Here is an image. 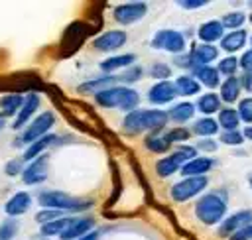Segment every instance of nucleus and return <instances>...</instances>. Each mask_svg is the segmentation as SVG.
<instances>
[{
  "label": "nucleus",
  "mask_w": 252,
  "mask_h": 240,
  "mask_svg": "<svg viewBox=\"0 0 252 240\" xmlns=\"http://www.w3.org/2000/svg\"><path fill=\"white\" fill-rule=\"evenodd\" d=\"M165 136V140L169 142V144H175V142H185V140H189V130L187 128H171L167 134H163Z\"/></svg>",
  "instance_id": "nucleus-39"
},
{
  "label": "nucleus",
  "mask_w": 252,
  "mask_h": 240,
  "mask_svg": "<svg viewBox=\"0 0 252 240\" xmlns=\"http://www.w3.org/2000/svg\"><path fill=\"white\" fill-rule=\"evenodd\" d=\"M248 183H250V189H252V175H248Z\"/></svg>",
  "instance_id": "nucleus-52"
},
{
  "label": "nucleus",
  "mask_w": 252,
  "mask_h": 240,
  "mask_svg": "<svg viewBox=\"0 0 252 240\" xmlns=\"http://www.w3.org/2000/svg\"><path fill=\"white\" fill-rule=\"evenodd\" d=\"M193 132L199 134V136H203V138H209V136H215L219 132V124H217V120L205 116V118H201V120L195 122Z\"/></svg>",
  "instance_id": "nucleus-31"
},
{
  "label": "nucleus",
  "mask_w": 252,
  "mask_h": 240,
  "mask_svg": "<svg viewBox=\"0 0 252 240\" xmlns=\"http://www.w3.org/2000/svg\"><path fill=\"white\" fill-rule=\"evenodd\" d=\"M207 183H209V181H207L205 175H203V177H185V179H181L179 183H175V185L171 187L169 195H171L173 201L183 203V201H187V199L199 195L201 191H205Z\"/></svg>",
  "instance_id": "nucleus-7"
},
{
  "label": "nucleus",
  "mask_w": 252,
  "mask_h": 240,
  "mask_svg": "<svg viewBox=\"0 0 252 240\" xmlns=\"http://www.w3.org/2000/svg\"><path fill=\"white\" fill-rule=\"evenodd\" d=\"M94 100L104 108H122V110L132 112L140 104V94L128 87H110L94 94Z\"/></svg>",
  "instance_id": "nucleus-4"
},
{
  "label": "nucleus",
  "mask_w": 252,
  "mask_h": 240,
  "mask_svg": "<svg viewBox=\"0 0 252 240\" xmlns=\"http://www.w3.org/2000/svg\"><path fill=\"white\" fill-rule=\"evenodd\" d=\"M144 144H146V148L150 150V151H154V153H163V151H167L169 150V142L165 140V136H159V134H150L146 140H144Z\"/></svg>",
  "instance_id": "nucleus-33"
},
{
  "label": "nucleus",
  "mask_w": 252,
  "mask_h": 240,
  "mask_svg": "<svg viewBox=\"0 0 252 240\" xmlns=\"http://www.w3.org/2000/svg\"><path fill=\"white\" fill-rule=\"evenodd\" d=\"M195 153H197V150L191 148V146L179 148L177 151H173L171 155H167V157H163V159H159V161L156 163V173H158L159 177H169V175H173L175 171H179L185 161L197 157Z\"/></svg>",
  "instance_id": "nucleus-6"
},
{
  "label": "nucleus",
  "mask_w": 252,
  "mask_h": 240,
  "mask_svg": "<svg viewBox=\"0 0 252 240\" xmlns=\"http://www.w3.org/2000/svg\"><path fill=\"white\" fill-rule=\"evenodd\" d=\"M93 228H94L93 216H75V218H71V222L59 236H61V240H79V238L87 236L89 232H93Z\"/></svg>",
  "instance_id": "nucleus-11"
},
{
  "label": "nucleus",
  "mask_w": 252,
  "mask_h": 240,
  "mask_svg": "<svg viewBox=\"0 0 252 240\" xmlns=\"http://www.w3.org/2000/svg\"><path fill=\"white\" fill-rule=\"evenodd\" d=\"M222 31H224V28L220 26L219 20H209V22H205V24L199 28L197 35H199V39H201L203 43L213 45V41H220Z\"/></svg>",
  "instance_id": "nucleus-20"
},
{
  "label": "nucleus",
  "mask_w": 252,
  "mask_h": 240,
  "mask_svg": "<svg viewBox=\"0 0 252 240\" xmlns=\"http://www.w3.org/2000/svg\"><path fill=\"white\" fill-rule=\"evenodd\" d=\"M199 85H205L209 89H215L219 85V71L211 65H195L191 75Z\"/></svg>",
  "instance_id": "nucleus-19"
},
{
  "label": "nucleus",
  "mask_w": 252,
  "mask_h": 240,
  "mask_svg": "<svg viewBox=\"0 0 252 240\" xmlns=\"http://www.w3.org/2000/svg\"><path fill=\"white\" fill-rule=\"evenodd\" d=\"M220 142L226 144V146H240L244 142L242 134L238 130H230V132H222L220 134Z\"/></svg>",
  "instance_id": "nucleus-41"
},
{
  "label": "nucleus",
  "mask_w": 252,
  "mask_h": 240,
  "mask_svg": "<svg viewBox=\"0 0 252 240\" xmlns=\"http://www.w3.org/2000/svg\"><path fill=\"white\" fill-rule=\"evenodd\" d=\"M175 87L169 81H158L150 90H148V98L152 104H165L171 102L175 98Z\"/></svg>",
  "instance_id": "nucleus-15"
},
{
  "label": "nucleus",
  "mask_w": 252,
  "mask_h": 240,
  "mask_svg": "<svg viewBox=\"0 0 252 240\" xmlns=\"http://www.w3.org/2000/svg\"><path fill=\"white\" fill-rule=\"evenodd\" d=\"M242 138H248V140H252V126H248V128L242 132Z\"/></svg>",
  "instance_id": "nucleus-50"
},
{
  "label": "nucleus",
  "mask_w": 252,
  "mask_h": 240,
  "mask_svg": "<svg viewBox=\"0 0 252 240\" xmlns=\"http://www.w3.org/2000/svg\"><path fill=\"white\" fill-rule=\"evenodd\" d=\"M61 216H63V212H61V210L43 209V210H39V212L35 214V220H37L39 224H45V222H51V220H55V218H61Z\"/></svg>",
  "instance_id": "nucleus-42"
},
{
  "label": "nucleus",
  "mask_w": 252,
  "mask_h": 240,
  "mask_svg": "<svg viewBox=\"0 0 252 240\" xmlns=\"http://www.w3.org/2000/svg\"><path fill=\"white\" fill-rule=\"evenodd\" d=\"M71 222V216H61V218H55V220H51V222H45V224H41V234L43 236H59L65 228H67V224Z\"/></svg>",
  "instance_id": "nucleus-32"
},
{
  "label": "nucleus",
  "mask_w": 252,
  "mask_h": 240,
  "mask_svg": "<svg viewBox=\"0 0 252 240\" xmlns=\"http://www.w3.org/2000/svg\"><path fill=\"white\" fill-rule=\"evenodd\" d=\"M197 148L203 150V151H215V150H217V142H213L211 138H203V140H199ZM197 148H195V150H197Z\"/></svg>",
  "instance_id": "nucleus-46"
},
{
  "label": "nucleus",
  "mask_w": 252,
  "mask_h": 240,
  "mask_svg": "<svg viewBox=\"0 0 252 240\" xmlns=\"http://www.w3.org/2000/svg\"><path fill=\"white\" fill-rule=\"evenodd\" d=\"M226 193L224 191H211L207 195H203L197 205H195V216L203 222V224H219L224 214H226Z\"/></svg>",
  "instance_id": "nucleus-2"
},
{
  "label": "nucleus",
  "mask_w": 252,
  "mask_h": 240,
  "mask_svg": "<svg viewBox=\"0 0 252 240\" xmlns=\"http://www.w3.org/2000/svg\"><path fill=\"white\" fill-rule=\"evenodd\" d=\"M219 22H220L222 28H228L230 31H234L236 28L240 30V26H242V22H244V14H242V12H228V14H224Z\"/></svg>",
  "instance_id": "nucleus-34"
},
{
  "label": "nucleus",
  "mask_w": 252,
  "mask_h": 240,
  "mask_svg": "<svg viewBox=\"0 0 252 240\" xmlns=\"http://www.w3.org/2000/svg\"><path fill=\"white\" fill-rule=\"evenodd\" d=\"M22 169H24V161H22V157L8 161V163H6V167H4L6 175H10V177H14V175H20V173H22Z\"/></svg>",
  "instance_id": "nucleus-43"
},
{
  "label": "nucleus",
  "mask_w": 252,
  "mask_h": 240,
  "mask_svg": "<svg viewBox=\"0 0 252 240\" xmlns=\"http://www.w3.org/2000/svg\"><path fill=\"white\" fill-rule=\"evenodd\" d=\"M217 57H219V49L215 45H209V43L195 45L193 47V53H191V59H193L195 65H209Z\"/></svg>",
  "instance_id": "nucleus-22"
},
{
  "label": "nucleus",
  "mask_w": 252,
  "mask_h": 240,
  "mask_svg": "<svg viewBox=\"0 0 252 240\" xmlns=\"http://www.w3.org/2000/svg\"><path fill=\"white\" fill-rule=\"evenodd\" d=\"M240 94V79L236 77H226L224 83L220 85V98L224 102H234Z\"/></svg>",
  "instance_id": "nucleus-26"
},
{
  "label": "nucleus",
  "mask_w": 252,
  "mask_h": 240,
  "mask_svg": "<svg viewBox=\"0 0 252 240\" xmlns=\"http://www.w3.org/2000/svg\"><path fill=\"white\" fill-rule=\"evenodd\" d=\"M250 43H252V37H250Z\"/></svg>",
  "instance_id": "nucleus-54"
},
{
  "label": "nucleus",
  "mask_w": 252,
  "mask_h": 240,
  "mask_svg": "<svg viewBox=\"0 0 252 240\" xmlns=\"http://www.w3.org/2000/svg\"><path fill=\"white\" fill-rule=\"evenodd\" d=\"M22 102H24V96L18 94V92H8L0 98V110H2V116H14L18 114V110L22 108Z\"/></svg>",
  "instance_id": "nucleus-25"
},
{
  "label": "nucleus",
  "mask_w": 252,
  "mask_h": 240,
  "mask_svg": "<svg viewBox=\"0 0 252 240\" xmlns=\"http://www.w3.org/2000/svg\"><path fill=\"white\" fill-rule=\"evenodd\" d=\"M238 67H242L246 73H248V71H252V49H248V51H246V53L240 57Z\"/></svg>",
  "instance_id": "nucleus-45"
},
{
  "label": "nucleus",
  "mask_w": 252,
  "mask_h": 240,
  "mask_svg": "<svg viewBox=\"0 0 252 240\" xmlns=\"http://www.w3.org/2000/svg\"><path fill=\"white\" fill-rule=\"evenodd\" d=\"M236 69H238V59L228 55V57H222L220 63H219V73L220 75H226V77H234L236 75Z\"/></svg>",
  "instance_id": "nucleus-36"
},
{
  "label": "nucleus",
  "mask_w": 252,
  "mask_h": 240,
  "mask_svg": "<svg viewBox=\"0 0 252 240\" xmlns=\"http://www.w3.org/2000/svg\"><path fill=\"white\" fill-rule=\"evenodd\" d=\"M252 222V210H238L219 222V236H232L236 230Z\"/></svg>",
  "instance_id": "nucleus-13"
},
{
  "label": "nucleus",
  "mask_w": 252,
  "mask_h": 240,
  "mask_svg": "<svg viewBox=\"0 0 252 240\" xmlns=\"http://www.w3.org/2000/svg\"><path fill=\"white\" fill-rule=\"evenodd\" d=\"M213 159L211 157H193V159H189V161H185L183 165H181V173H183V177H203L211 167H213Z\"/></svg>",
  "instance_id": "nucleus-17"
},
{
  "label": "nucleus",
  "mask_w": 252,
  "mask_h": 240,
  "mask_svg": "<svg viewBox=\"0 0 252 240\" xmlns=\"http://www.w3.org/2000/svg\"><path fill=\"white\" fill-rule=\"evenodd\" d=\"M193 114H195V104L191 102H179L167 110V118H171L173 122H187Z\"/></svg>",
  "instance_id": "nucleus-27"
},
{
  "label": "nucleus",
  "mask_w": 252,
  "mask_h": 240,
  "mask_svg": "<svg viewBox=\"0 0 252 240\" xmlns=\"http://www.w3.org/2000/svg\"><path fill=\"white\" fill-rule=\"evenodd\" d=\"M219 106H220V98L215 92H207V94L199 96V100L195 104V108H199L203 114H213L219 110Z\"/></svg>",
  "instance_id": "nucleus-30"
},
{
  "label": "nucleus",
  "mask_w": 252,
  "mask_h": 240,
  "mask_svg": "<svg viewBox=\"0 0 252 240\" xmlns=\"http://www.w3.org/2000/svg\"><path fill=\"white\" fill-rule=\"evenodd\" d=\"M248 20H250V24H252V14H250V18H248Z\"/></svg>",
  "instance_id": "nucleus-53"
},
{
  "label": "nucleus",
  "mask_w": 252,
  "mask_h": 240,
  "mask_svg": "<svg viewBox=\"0 0 252 240\" xmlns=\"http://www.w3.org/2000/svg\"><path fill=\"white\" fill-rule=\"evenodd\" d=\"M236 112H238L240 120L252 124V96H250V98H242L240 104H238V110H236Z\"/></svg>",
  "instance_id": "nucleus-40"
},
{
  "label": "nucleus",
  "mask_w": 252,
  "mask_h": 240,
  "mask_svg": "<svg viewBox=\"0 0 252 240\" xmlns=\"http://www.w3.org/2000/svg\"><path fill=\"white\" fill-rule=\"evenodd\" d=\"M169 75H171V67L165 65V63H154V65L150 67V77H154V79L165 81Z\"/></svg>",
  "instance_id": "nucleus-37"
},
{
  "label": "nucleus",
  "mask_w": 252,
  "mask_h": 240,
  "mask_svg": "<svg viewBox=\"0 0 252 240\" xmlns=\"http://www.w3.org/2000/svg\"><path fill=\"white\" fill-rule=\"evenodd\" d=\"M142 73H144V71H142V67L132 65V67H128L122 75H118L116 79H118V81H122V83H136V81L142 77Z\"/></svg>",
  "instance_id": "nucleus-38"
},
{
  "label": "nucleus",
  "mask_w": 252,
  "mask_h": 240,
  "mask_svg": "<svg viewBox=\"0 0 252 240\" xmlns=\"http://www.w3.org/2000/svg\"><path fill=\"white\" fill-rule=\"evenodd\" d=\"M79 240H98V232H89L87 236H83V238H79Z\"/></svg>",
  "instance_id": "nucleus-49"
},
{
  "label": "nucleus",
  "mask_w": 252,
  "mask_h": 240,
  "mask_svg": "<svg viewBox=\"0 0 252 240\" xmlns=\"http://www.w3.org/2000/svg\"><path fill=\"white\" fill-rule=\"evenodd\" d=\"M37 201L43 209H53V210H71V212H81V210H87L93 207V201L89 199H79V197H73L69 193H63V191H41L37 195Z\"/></svg>",
  "instance_id": "nucleus-3"
},
{
  "label": "nucleus",
  "mask_w": 252,
  "mask_h": 240,
  "mask_svg": "<svg viewBox=\"0 0 252 240\" xmlns=\"http://www.w3.org/2000/svg\"><path fill=\"white\" fill-rule=\"evenodd\" d=\"M47 163H49V155L47 153H41L37 155L35 159H32L24 169H22V179L24 183L28 185H37V183H43L47 179Z\"/></svg>",
  "instance_id": "nucleus-9"
},
{
  "label": "nucleus",
  "mask_w": 252,
  "mask_h": 240,
  "mask_svg": "<svg viewBox=\"0 0 252 240\" xmlns=\"http://www.w3.org/2000/svg\"><path fill=\"white\" fill-rule=\"evenodd\" d=\"M228 240H252V222L236 230L232 236H228Z\"/></svg>",
  "instance_id": "nucleus-44"
},
{
  "label": "nucleus",
  "mask_w": 252,
  "mask_h": 240,
  "mask_svg": "<svg viewBox=\"0 0 252 240\" xmlns=\"http://www.w3.org/2000/svg\"><path fill=\"white\" fill-rule=\"evenodd\" d=\"M152 47L154 49H163V51H169V53H181L185 49V37H183L181 31L161 30L154 35Z\"/></svg>",
  "instance_id": "nucleus-8"
},
{
  "label": "nucleus",
  "mask_w": 252,
  "mask_h": 240,
  "mask_svg": "<svg viewBox=\"0 0 252 240\" xmlns=\"http://www.w3.org/2000/svg\"><path fill=\"white\" fill-rule=\"evenodd\" d=\"M18 232V220L16 218H6L0 222V240H14Z\"/></svg>",
  "instance_id": "nucleus-35"
},
{
  "label": "nucleus",
  "mask_w": 252,
  "mask_h": 240,
  "mask_svg": "<svg viewBox=\"0 0 252 240\" xmlns=\"http://www.w3.org/2000/svg\"><path fill=\"white\" fill-rule=\"evenodd\" d=\"M167 122V112L159 108H136L126 114L122 122V130L126 134H140L148 130H159Z\"/></svg>",
  "instance_id": "nucleus-1"
},
{
  "label": "nucleus",
  "mask_w": 252,
  "mask_h": 240,
  "mask_svg": "<svg viewBox=\"0 0 252 240\" xmlns=\"http://www.w3.org/2000/svg\"><path fill=\"white\" fill-rule=\"evenodd\" d=\"M148 12V6L144 2H126V4H120L114 8L112 16L118 24L122 26H128V24H134L138 20H142Z\"/></svg>",
  "instance_id": "nucleus-10"
},
{
  "label": "nucleus",
  "mask_w": 252,
  "mask_h": 240,
  "mask_svg": "<svg viewBox=\"0 0 252 240\" xmlns=\"http://www.w3.org/2000/svg\"><path fill=\"white\" fill-rule=\"evenodd\" d=\"M240 85L246 89V90H250L252 92V71H248L244 77H242V81H240Z\"/></svg>",
  "instance_id": "nucleus-48"
},
{
  "label": "nucleus",
  "mask_w": 252,
  "mask_h": 240,
  "mask_svg": "<svg viewBox=\"0 0 252 240\" xmlns=\"http://www.w3.org/2000/svg\"><path fill=\"white\" fill-rule=\"evenodd\" d=\"M53 124H55V116H53V112H49V110L41 112V114L35 116V118L24 128V132L14 140V146H16V148H22V146H30V144H33L35 140L43 138V136L49 132V128H51Z\"/></svg>",
  "instance_id": "nucleus-5"
},
{
  "label": "nucleus",
  "mask_w": 252,
  "mask_h": 240,
  "mask_svg": "<svg viewBox=\"0 0 252 240\" xmlns=\"http://www.w3.org/2000/svg\"><path fill=\"white\" fill-rule=\"evenodd\" d=\"M116 81H118V79H116L114 75H100V77H96V79H91V81L79 85V92H83V94H98V92H102V90L114 87Z\"/></svg>",
  "instance_id": "nucleus-18"
},
{
  "label": "nucleus",
  "mask_w": 252,
  "mask_h": 240,
  "mask_svg": "<svg viewBox=\"0 0 252 240\" xmlns=\"http://www.w3.org/2000/svg\"><path fill=\"white\" fill-rule=\"evenodd\" d=\"M136 61V55L134 53H124V55H114V57H108L100 63V69L104 73H112L116 69H128L132 67Z\"/></svg>",
  "instance_id": "nucleus-23"
},
{
  "label": "nucleus",
  "mask_w": 252,
  "mask_h": 240,
  "mask_svg": "<svg viewBox=\"0 0 252 240\" xmlns=\"http://www.w3.org/2000/svg\"><path fill=\"white\" fill-rule=\"evenodd\" d=\"M57 142V136H53V134H45L43 138H39V140H35L33 144H30L28 148H26V151L22 153V161H32V159H35L37 155H41L51 144H55Z\"/></svg>",
  "instance_id": "nucleus-21"
},
{
  "label": "nucleus",
  "mask_w": 252,
  "mask_h": 240,
  "mask_svg": "<svg viewBox=\"0 0 252 240\" xmlns=\"http://www.w3.org/2000/svg\"><path fill=\"white\" fill-rule=\"evenodd\" d=\"M2 128H4V116L0 114V130H2Z\"/></svg>",
  "instance_id": "nucleus-51"
},
{
  "label": "nucleus",
  "mask_w": 252,
  "mask_h": 240,
  "mask_svg": "<svg viewBox=\"0 0 252 240\" xmlns=\"http://www.w3.org/2000/svg\"><path fill=\"white\" fill-rule=\"evenodd\" d=\"M244 43H246V31L244 30H234V31L220 37V47L228 53H234V51L242 49Z\"/></svg>",
  "instance_id": "nucleus-24"
},
{
  "label": "nucleus",
  "mask_w": 252,
  "mask_h": 240,
  "mask_svg": "<svg viewBox=\"0 0 252 240\" xmlns=\"http://www.w3.org/2000/svg\"><path fill=\"white\" fill-rule=\"evenodd\" d=\"M126 41H128V33L126 31H122V30H110V31H104L98 37H94L93 47L98 49V51H116Z\"/></svg>",
  "instance_id": "nucleus-12"
},
{
  "label": "nucleus",
  "mask_w": 252,
  "mask_h": 240,
  "mask_svg": "<svg viewBox=\"0 0 252 240\" xmlns=\"http://www.w3.org/2000/svg\"><path fill=\"white\" fill-rule=\"evenodd\" d=\"M37 106H39V96H37L35 92H30L28 96H24L22 108L18 110V114H16V122L12 124V128H14V130H20L24 124H28L30 118L33 116V112L37 110Z\"/></svg>",
  "instance_id": "nucleus-16"
},
{
  "label": "nucleus",
  "mask_w": 252,
  "mask_h": 240,
  "mask_svg": "<svg viewBox=\"0 0 252 240\" xmlns=\"http://www.w3.org/2000/svg\"><path fill=\"white\" fill-rule=\"evenodd\" d=\"M207 0H179V6L185 8V10H193V8H201L205 6Z\"/></svg>",
  "instance_id": "nucleus-47"
},
{
  "label": "nucleus",
  "mask_w": 252,
  "mask_h": 240,
  "mask_svg": "<svg viewBox=\"0 0 252 240\" xmlns=\"http://www.w3.org/2000/svg\"><path fill=\"white\" fill-rule=\"evenodd\" d=\"M30 207H32V195H30L28 191H18V193H14V195L4 203V212H6L10 218H14V216L24 214Z\"/></svg>",
  "instance_id": "nucleus-14"
},
{
  "label": "nucleus",
  "mask_w": 252,
  "mask_h": 240,
  "mask_svg": "<svg viewBox=\"0 0 252 240\" xmlns=\"http://www.w3.org/2000/svg\"><path fill=\"white\" fill-rule=\"evenodd\" d=\"M217 124H220L224 128V132H230V130H238V124H240V116L234 108H222L219 112V120Z\"/></svg>",
  "instance_id": "nucleus-29"
},
{
  "label": "nucleus",
  "mask_w": 252,
  "mask_h": 240,
  "mask_svg": "<svg viewBox=\"0 0 252 240\" xmlns=\"http://www.w3.org/2000/svg\"><path fill=\"white\" fill-rule=\"evenodd\" d=\"M173 87H175V92H177V94H183V96L197 94L199 89H201V85H199L191 75H181V77H177V81H175Z\"/></svg>",
  "instance_id": "nucleus-28"
}]
</instances>
